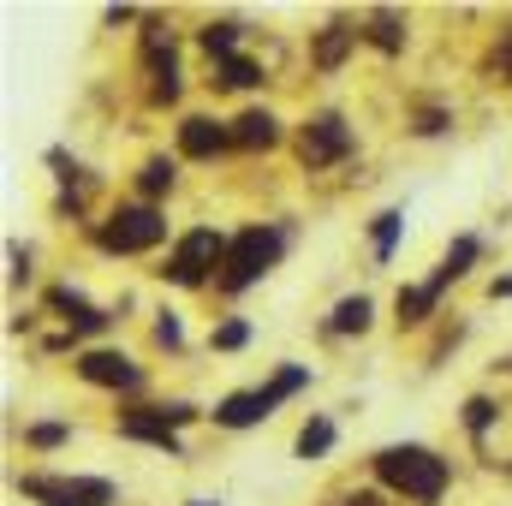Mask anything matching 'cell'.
<instances>
[{"instance_id": "cell-1", "label": "cell", "mask_w": 512, "mask_h": 506, "mask_svg": "<svg viewBox=\"0 0 512 506\" xmlns=\"http://www.w3.org/2000/svg\"><path fill=\"white\" fill-rule=\"evenodd\" d=\"M376 477H382L387 489L411 495V501L435 506L441 489H447V459L429 453V447H382L376 453Z\"/></svg>"}, {"instance_id": "cell-2", "label": "cell", "mask_w": 512, "mask_h": 506, "mask_svg": "<svg viewBox=\"0 0 512 506\" xmlns=\"http://www.w3.org/2000/svg\"><path fill=\"white\" fill-rule=\"evenodd\" d=\"M286 251V233L280 227H245L233 245H227V262H221V292H245L256 274H268Z\"/></svg>"}, {"instance_id": "cell-3", "label": "cell", "mask_w": 512, "mask_h": 506, "mask_svg": "<svg viewBox=\"0 0 512 506\" xmlns=\"http://www.w3.org/2000/svg\"><path fill=\"white\" fill-rule=\"evenodd\" d=\"M310 381V370H298V364H286L280 376L268 381V387H256V393H233V399H221V411H215V423H227V429H251V423H262L286 393H298Z\"/></svg>"}, {"instance_id": "cell-4", "label": "cell", "mask_w": 512, "mask_h": 506, "mask_svg": "<svg viewBox=\"0 0 512 506\" xmlns=\"http://www.w3.org/2000/svg\"><path fill=\"white\" fill-rule=\"evenodd\" d=\"M221 262H227V239H221V233H209V227H197V233H185V239H179V251L167 256V268H161V274H167L173 286H203V280H209V268H221Z\"/></svg>"}, {"instance_id": "cell-5", "label": "cell", "mask_w": 512, "mask_h": 506, "mask_svg": "<svg viewBox=\"0 0 512 506\" xmlns=\"http://www.w3.org/2000/svg\"><path fill=\"white\" fill-rule=\"evenodd\" d=\"M161 233H167V221L149 209V203H137V209H120L102 233H96V245L102 251H120V256H131V251H149V245H161Z\"/></svg>"}, {"instance_id": "cell-6", "label": "cell", "mask_w": 512, "mask_h": 506, "mask_svg": "<svg viewBox=\"0 0 512 506\" xmlns=\"http://www.w3.org/2000/svg\"><path fill=\"white\" fill-rule=\"evenodd\" d=\"M18 489L30 501H48V506H108L114 501V483H102V477H78V483H66V477H24Z\"/></svg>"}, {"instance_id": "cell-7", "label": "cell", "mask_w": 512, "mask_h": 506, "mask_svg": "<svg viewBox=\"0 0 512 506\" xmlns=\"http://www.w3.org/2000/svg\"><path fill=\"white\" fill-rule=\"evenodd\" d=\"M346 149H352V131H346L340 114H316V120L304 126V137H298V155H304L310 167H328V161H340Z\"/></svg>"}, {"instance_id": "cell-8", "label": "cell", "mask_w": 512, "mask_h": 506, "mask_svg": "<svg viewBox=\"0 0 512 506\" xmlns=\"http://www.w3.org/2000/svg\"><path fill=\"white\" fill-rule=\"evenodd\" d=\"M197 411L191 405H161V411H131L126 423H120V435H137V441H155V447H167V453H179V423H191Z\"/></svg>"}, {"instance_id": "cell-9", "label": "cell", "mask_w": 512, "mask_h": 506, "mask_svg": "<svg viewBox=\"0 0 512 506\" xmlns=\"http://www.w3.org/2000/svg\"><path fill=\"white\" fill-rule=\"evenodd\" d=\"M78 370H84V381H96V387H137L143 381V370L131 364L126 352H84Z\"/></svg>"}, {"instance_id": "cell-10", "label": "cell", "mask_w": 512, "mask_h": 506, "mask_svg": "<svg viewBox=\"0 0 512 506\" xmlns=\"http://www.w3.org/2000/svg\"><path fill=\"white\" fill-rule=\"evenodd\" d=\"M48 304H54V310H60V316L72 322V328H84V334H96V328L108 322V316H102V310H96L90 298H78L72 286H54V292H48Z\"/></svg>"}, {"instance_id": "cell-11", "label": "cell", "mask_w": 512, "mask_h": 506, "mask_svg": "<svg viewBox=\"0 0 512 506\" xmlns=\"http://www.w3.org/2000/svg\"><path fill=\"white\" fill-rule=\"evenodd\" d=\"M233 143V131H221L215 120H185L179 126V149L185 155H215V149H227Z\"/></svg>"}, {"instance_id": "cell-12", "label": "cell", "mask_w": 512, "mask_h": 506, "mask_svg": "<svg viewBox=\"0 0 512 506\" xmlns=\"http://www.w3.org/2000/svg\"><path fill=\"white\" fill-rule=\"evenodd\" d=\"M233 143H245V149H268V143H280V120H274V114H262V108H251V114H239Z\"/></svg>"}, {"instance_id": "cell-13", "label": "cell", "mask_w": 512, "mask_h": 506, "mask_svg": "<svg viewBox=\"0 0 512 506\" xmlns=\"http://www.w3.org/2000/svg\"><path fill=\"white\" fill-rule=\"evenodd\" d=\"M471 262H477V239H453V251L441 256V268H435V280H429V286H435V292H447Z\"/></svg>"}, {"instance_id": "cell-14", "label": "cell", "mask_w": 512, "mask_h": 506, "mask_svg": "<svg viewBox=\"0 0 512 506\" xmlns=\"http://www.w3.org/2000/svg\"><path fill=\"white\" fill-rule=\"evenodd\" d=\"M370 328V298L358 292V298H346L334 316H328V334H364Z\"/></svg>"}, {"instance_id": "cell-15", "label": "cell", "mask_w": 512, "mask_h": 506, "mask_svg": "<svg viewBox=\"0 0 512 506\" xmlns=\"http://www.w3.org/2000/svg\"><path fill=\"white\" fill-rule=\"evenodd\" d=\"M435 286H399V322H423L429 310H435Z\"/></svg>"}, {"instance_id": "cell-16", "label": "cell", "mask_w": 512, "mask_h": 506, "mask_svg": "<svg viewBox=\"0 0 512 506\" xmlns=\"http://www.w3.org/2000/svg\"><path fill=\"white\" fill-rule=\"evenodd\" d=\"M328 447H334V423H328V417H310V423L298 429V453L316 459V453H328Z\"/></svg>"}, {"instance_id": "cell-17", "label": "cell", "mask_w": 512, "mask_h": 506, "mask_svg": "<svg viewBox=\"0 0 512 506\" xmlns=\"http://www.w3.org/2000/svg\"><path fill=\"white\" fill-rule=\"evenodd\" d=\"M352 42H358V30H352V24H328V36H322L316 60H322V66H340V54H346Z\"/></svg>"}, {"instance_id": "cell-18", "label": "cell", "mask_w": 512, "mask_h": 506, "mask_svg": "<svg viewBox=\"0 0 512 506\" xmlns=\"http://www.w3.org/2000/svg\"><path fill=\"white\" fill-rule=\"evenodd\" d=\"M203 48L221 54V60H233V48H239V24H209V30H203Z\"/></svg>"}, {"instance_id": "cell-19", "label": "cell", "mask_w": 512, "mask_h": 506, "mask_svg": "<svg viewBox=\"0 0 512 506\" xmlns=\"http://www.w3.org/2000/svg\"><path fill=\"white\" fill-rule=\"evenodd\" d=\"M221 72H227L221 84H233V90H251V84H262V72H256L251 60H239V54H233V60H221Z\"/></svg>"}, {"instance_id": "cell-20", "label": "cell", "mask_w": 512, "mask_h": 506, "mask_svg": "<svg viewBox=\"0 0 512 506\" xmlns=\"http://www.w3.org/2000/svg\"><path fill=\"white\" fill-rule=\"evenodd\" d=\"M393 245H399V215H393V209H387V215H376V256H393Z\"/></svg>"}, {"instance_id": "cell-21", "label": "cell", "mask_w": 512, "mask_h": 506, "mask_svg": "<svg viewBox=\"0 0 512 506\" xmlns=\"http://www.w3.org/2000/svg\"><path fill=\"white\" fill-rule=\"evenodd\" d=\"M167 185H173V161H149V167H143V191H149V197H161Z\"/></svg>"}, {"instance_id": "cell-22", "label": "cell", "mask_w": 512, "mask_h": 506, "mask_svg": "<svg viewBox=\"0 0 512 506\" xmlns=\"http://www.w3.org/2000/svg\"><path fill=\"white\" fill-rule=\"evenodd\" d=\"M370 36H376V48H387V54H393V48L405 42V36H399V24H393L387 12H376V18H370Z\"/></svg>"}, {"instance_id": "cell-23", "label": "cell", "mask_w": 512, "mask_h": 506, "mask_svg": "<svg viewBox=\"0 0 512 506\" xmlns=\"http://www.w3.org/2000/svg\"><path fill=\"white\" fill-rule=\"evenodd\" d=\"M245 340H251L245 322H221V328H215V346H221V352H233V346H245Z\"/></svg>"}, {"instance_id": "cell-24", "label": "cell", "mask_w": 512, "mask_h": 506, "mask_svg": "<svg viewBox=\"0 0 512 506\" xmlns=\"http://www.w3.org/2000/svg\"><path fill=\"white\" fill-rule=\"evenodd\" d=\"M489 417H495V405H489V399H471V405H465V423H471V435H483V429H489Z\"/></svg>"}, {"instance_id": "cell-25", "label": "cell", "mask_w": 512, "mask_h": 506, "mask_svg": "<svg viewBox=\"0 0 512 506\" xmlns=\"http://www.w3.org/2000/svg\"><path fill=\"white\" fill-rule=\"evenodd\" d=\"M66 441V423H36L30 429V447H60Z\"/></svg>"}, {"instance_id": "cell-26", "label": "cell", "mask_w": 512, "mask_h": 506, "mask_svg": "<svg viewBox=\"0 0 512 506\" xmlns=\"http://www.w3.org/2000/svg\"><path fill=\"white\" fill-rule=\"evenodd\" d=\"M155 340H161V346H179V322H173V316H167V322H161V328H155Z\"/></svg>"}, {"instance_id": "cell-27", "label": "cell", "mask_w": 512, "mask_h": 506, "mask_svg": "<svg viewBox=\"0 0 512 506\" xmlns=\"http://www.w3.org/2000/svg\"><path fill=\"white\" fill-rule=\"evenodd\" d=\"M501 66H507V78H512V36L501 42Z\"/></svg>"}, {"instance_id": "cell-28", "label": "cell", "mask_w": 512, "mask_h": 506, "mask_svg": "<svg viewBox=\"0 0 512 506\" xmlns=\"http://www.w3.org/2000/svg\"><path fill=\"white\" fill-rule=\"evenodd\" d=\"M495 298H512V280H495Z\"/></svg>"}, {"instance_id": "cell-29", "label": "cell", "mask_w": 512, "mask_h": 506, "mask_svg": "<svg viewBox=\"0 0 512 506\" xmlns=\"http://www.w3.org/2000/svg\"><path fill=\"white\" fill-rule=\"evenodd\" d=\"M191 506H215V501H191Z\"/></svg>"}]
</instances>
